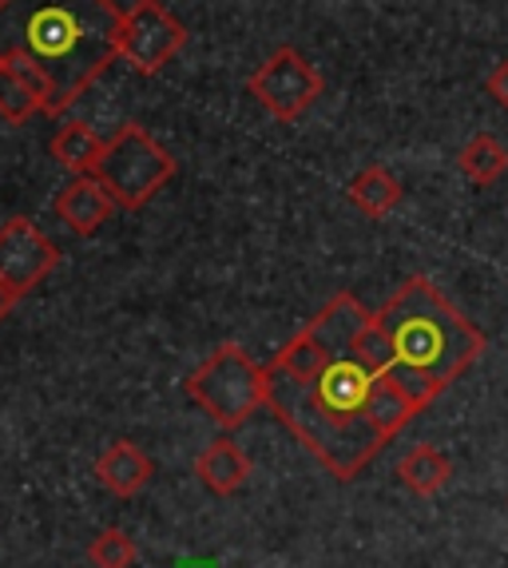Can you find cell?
<instances>
[{"instance_id":"obj_1","label":"cell","mask_w":508,"mask_h":568,"mask_svg":"<svg viewBox=\"0 0 508 568\" xmlns=\"http://www.w3.org/2000/svg\"><path fill=\"white\" fill-rule=\"evenodd\" d=\"M112 0H0V60H20L44 80V115L68 108L120 57Z\"/></svg>"},{"instance_id":"obj_2","label":"cell","mask_w":508,"mask_h":568,"mask_svg":"<svg viewBox=\"0 0 508 568\" xmlns=\"http://www.w3.org/2000/svg\"><path fill=\"white\" fill-rule=\"evenodd\" d=\"M377 378L382 374H374L354 351L326 362L306 382L266 366V406L338 481H354L386 449L369 422V394Z\"/></svg>"},{"instance_id":"obj_3","label":"cell","mask_w":508,"mask_h":568,"mask_svg":"<svg viewBox=\"0 0 508 568\" xmlns=\"http://www.w3.org/2000/svg\"><path fill=\"white\" fill-rule=\"evenodd\" d=\"M374 323L394 351L389 378L421 409L485 354V334L425 275L405 278L386 306L374 311Z\"/></svg>"},{"instance_id":"obj_4","label":"cell","mask_w":508,"mask_h":568,"mask_svg":"<svg viewBox=\"0 0 508 568\" xmlns=\"http://www.w3.org/2000/svg\"><path fill=\"white\" fill-rule=\"evenodd\" d=\"M183 389L215 426L238 429L266 406V366H258L235 342H223L203 366L191 369Z\"/></svg>"},{"instance_id":"obj_5","label":"cell","mask_w":508,"mask_h":568,"mask_svg":"<svg viewBox=\"0 0 508 568\" xmlns=\"http://www.w3.org/2000/svg\"><path fill=\"white\" fill-rule=\"evenodd\" d=\"M95 180L112 191L115 207L140 211L175 180V160L148 128L123 123L120 132L108 140L104 160L95 168Z\"/></svg>"},{"instance_id":"obj_6","label":"cell","mask_w":508,"mask_h":568,"mask_svg":"<svg viewBox=\"0 0 508 568\" xmlns=\"http://www.w3.org/2000/svg\"><path fill=\"white\" fill-rule=\"evenodd\" d=\"M369 318H374V311H366L349 291L334 294V298L314 314L311 323L302 326L283 351L274 354L271 369L274 374H286V378H298V382L314 378L326 362L354 351V338L366 331Z\"/></svg>"},{"instance_id":"obj_7","label":"cell","mask_w":508,"mask_h":568,"mask_svg":"<svg viewBox=\"0 0 508 568\" xmlns=\"http://www.w3.org/2000/svg\"><path fill=\"white\" fill-rule=\"evenodd\" d=\"M246 92L254 95V104L271 112L274 120L294 123L318 104L322 95V72L302 57L298 48L283 44L274 48L263 64L246 77Z\"/></svg>"},{"instance_id":"obj_8","label":"cell","mask_w":508,"mask_h":568,"mask_svg":"<svg viewBox=\"0 0 508 568\" xmlns=\"http://www.w3.org/2000/svg\"><path fill=\"white\" fill-rule=\"evenodd\" d=\"M187 48V24L163 0H135L120 17V60L140 77H160Z\"/></svg>"},{"instance_id":"obj_9","label":"cell","mask_w":508,"mask_h":568,"mask_svg":"<svg viewBox=\"0 0 508 568\" xmlns=\"http://www.w3.org/2000/svg\"><path fill=\"white\" fill-rule=\"evenodd\" d=\"M60 263V246L32 223L29 215H17L0 227V283L17 298L32 294Z\"/></svg>"},{"instance_id":"obj_10","label":"cell","mask_w":508,"mask_h":568,"mask_svg":"<svg viewBox=\"0 0 508 568\" xmlns=\"http://www.w3.org/2000/svg\"><path fill=\"white\" fill-rule=\"evenodd\" d=\"M112 211H115L112 191L95 180V175H72V180H68L64 187H60V195H57L60 223H64V227L72 231V235H80V239L100 235V227L112 219Z\"/></svg>"},{"instance_id":"obj_11","label":"cell","mask_w":508,"mask_h":568,"mask_svg":"<svg viewBox=\"0 0 508 568\" xmlns=\"http://www.w3.org/2000/svg\"><path fill=\"white\" fill-rule=\"evenodd\" d=\"M95 477H100V485H104L108 493H115V497H135V493L155 477V462H151L135 442L123 437V442H112L104 454L95 457Z\"/></svg>"},{"instance_id":"obj_12","label":"cell","mask_w":508,"mask_h":568,"mask_svg":"<svg viewBox=\"0 0 508 568\" xmlns=\"http://www.w3.org/2000/svg\"><path fill=\"white\" fill-rule=\"evenodd\" d=\"M195 477L207 485L215 497H235L246 485V477H251V457H246L231 437H219V442H211V446L195 457Z\"/></svg>"},{"instance_id":"obj_13","label":"cell","mask_w":508,"mask_h":568,"mask_svg":"<svg viewBox=\"0 0 508 568\" xmlns=\"http://www.w3.org/2000/svg\"><path fill=\"white\" fill-rule=\"evenodd\" d=\"M104 148H108V140L84 120H68L64 128L52 135V160H57L68 175H95V168L104 160Z\"/></svg>"},{"instance_id":"obj_14","label":"cell","mask_w":508,"mask_h":568,"mask_svg":"<svg viewBox=\"0 0 508 568\" xmlns=\"http://www.w3.org/2000/svg\"><path fill=\"white\" fill-rule=\"evenodd\" d=\"M402 195L405 191H402V183H397V175L389 168H382V163H369V168L358 171L346 187V200L354 203L366 219L394 215L397 203H402Z\"/></svg>"},{"instance_id":"obj_15","label":"cell","mask_w":508,"mask_h":568,"mask_svg":"<svg viewBox=\"0 0 508 568\" xmlns=\"http://www.w3.org/2000/svg\"><path fill=\"white\" fill-rule=\"evenodd\" d=\"M421 414V406H417L409 394H405L402 386H397L389 374H382L374 386V394H369V422H374V429L382 434V442H394L397 434H402L414 417Z\"/></svg>"},{"instance_id":"obj_16","label":"cell","mask_w":508,"mask_h":568,"mask_svg":"<svg viewBox=\"0 0 508 568\" xmlns=\"http://www.w3.org/2000/svg\"><path fill=\"white\" fill-rule=\"evenodd\" d=\"M397 477L417 497H437L453 481V462L437 446H414L397 462Z\"/></svg>"},{"instance_id":"obj_17","label":"cell","mask_w":508,"mask_h":568,"mask_svg":"<svg viewBox=\"0 0 508 568\" xmlns=\"http://www.w3.org/2000/svg\"><path fill=\"white\" fill-rule=\"evenodd\" d=\"M457 168L469 183L477 187H492L497 180L508 175V148L489 132H477L461 152H457Z\"/></svg>"},{"instance_id":"obj_18","label":"cell","mask_w":508,"mask_h":568,"mask_svg":"<svg viewBox=\"0 0 508 568\" xmlns=\"http://www.w3.org/2000/svg\"><path fill=\"white\" fill-rule=\"evenodd\" d=\"M40 112H44V100H40L37 88L20 77L17 68L0 60V120L29 123L32 115H40Z\"/></svg>"},{"instance_id":"obj_19","label":"cell","mask_w":508,"mask_h":568,"mask_svg":"<svg viewBox=\"0 0 508 568\" xmlns=\"http://www.w3.org/2000/svg\"><path fill=\"white\" fill-rule=\"evenodd\" d=\"M88 560L95 568H132L135 565V540L123 529H104L88 545Z\"/></svg>"},{"instance_id":"obj_20","label":"cell","mask_w":508,"mask_h":568,"mask_svg":"<svg viewBox=\"0 0 508 568\" xmlns=\"http://www.w3.org/2000/svg\"><path fill=\"white\" fill-rule=\"evenodd\" d=\"M485 92H489L492 100H497V104L508 112V57L489 72V80H485Z\"/></svg>"},{"instance_id":"obj_21","label":"cell","mask_w":508,"mask_h":568,"mask_svg":"<svg viewBox=\"0 0 508 568\" xmlns=\"http://www.w3.org/2000/svg\"><path fill=\"white\" fill-rule=\"evenodd\" d=\"M12 306H17V294H12L9 286L0 283V323H4V318L12 314Z\"/></svg>"}]
</instances>
